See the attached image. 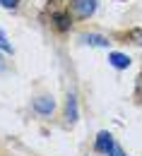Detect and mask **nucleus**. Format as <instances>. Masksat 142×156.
Segmentation results:
<instances>
[{
	"label": "nucleus",
	"mask_w": 142,
	"mask_h": 156,
	"mask_svg": "<svg viewBox=\"0 0 142 156\" xmlns=\"http://www.w3.org/2000/svg\"><path fill=\"white\" fill-rule=\"evenodd\" d=\"M116 147V142H113V135L111 132H106V130H101L99 135H96V142H94V151H99V154H106L108 156V151Z\"/></svg>",
	"instance_id": "1"
},
{
	"label": "nucleus",
	"mask_w": 142,
	"mask_h": 156,
	"mask_svg": "<svg viewBox=\"0 0 142 156\" xmlns=\"http://www.w3.org/2000/svg\"><path fill=\"white\" fill-rule=\"evenodd\" d=\"M80 118V111H77V96L70 91L67 94V103H65V122L67 125H75Z\"/></svg>",
	"instance_id": "2"
},
{
	"label": "nucleus",
	"mask_w": 142,
	"mask_h": 156,
	"mask_svg": "<svg viewBox=\"0 0 142 156\" xmlns=\"http://www.w3.org/2000/svg\"><path fill=\"white\" fill-rule=\"evenodd\" d=\"M31 108H34L39 115H51L53 108H56V103H53V98H51V96H39V98H34Z\"/></svg>",
	"instance_id": "3"
},
{
	"label": "nucleus",
	"mask_w": 142,
	"mask_h": 156,
	"mask_svg": "<svg viewBox=\"0 0 142 156\" xmlns=\"http://www.w3.org/2000/svg\"><path fill=\"white\" fill-rule=\"evenodd\" d=\"M75 12L80 15V17H89L94 10H96V0H75Z\"/></svg>",
	"instance_id": "4"
},
{
	"label": "nucleus",
	"mask_w": 142,
	"mask_h": 156,
	"mask_svg": "<svg viewBox=\"0 0 142 156\" xmlns=\"http://www.w3.org/2000/svg\"><path fill=\"white\" fill-rule=\"evenodd\" d=\"M108 62H111L116 70H125V67L130 65V58H128L125 53H116V51H113V53H108Z\"/></svg>",
	"instance_id": "5"
},
{
	"label": "nucleus",
	"mask_w": 142,
	"mask_h": 156,
	"mask_svg": "<svg viewBox=\"0 0 142 156\" xmlns=\"http://www.w3.org/2000/svg\"><path fill=\"white\" fill-rule=\"evenodd\" d=\"M53 24H56V29L58 31H67L70 29V12H56L53 15Z\"/></svg>",
	"instance_id": "6"
},
{
	"label": "nucleus",
	"mask_w": 142,
	"mask_h": 156,
	"mask_svg": "<svg viewBox=\"0 0 142 156\" xmlns=\"http://www.w3.org/2000/svg\"><path fill=\"white\" fill-rule=\"evenodd\" d=\"M82 41L89 43V46H101V48L108 46V39H106V36H99V34H87V36H82Z\"/></svg>",
	"instance_id": "7"
},
{
	"label": "nucleus",
	"mask_w": 142,
	"mask_h": 156,
	"mask_svg": "<svg viewBox=\"0 0 142 156\" xmlns=\"http://www.w3.org/2000/svg\"><path fill=\"white\" fill-rule=\"evenodd\" d=\"M135 98H137V101H142V72L135 77Z\"/></svg>",
	"instance_id": "8"
},
{
	"label": "nucleus",
	"mask_w": 142,
	"mask_h": 156,
	"mask_svg": "<svg viewBox=\"0 0 142 156\" xmlns=\"http://www.w3.org/2000/svg\"><path fill=\"white\" fill-rule=\"evenodd\" d=\"M17 2H20V0H0V5H2L5 10H15V7H17Z\"/></svg>",
	"instance_id": "9"
},
{
	"label": "nucleus",
	"mask_w": 142,
	"mask_h": 156,
	"mask_svg": "<svg viewBox=\"0 0 142 156\" xmlns=\"http://www.w3.org/2000/svg\"><path fill=\"white\" fill-rule=\"evenodd\" d=\"M0 48H5L7 53H12V46H10L7 41H5V36H2V31H0Z\"/></svg>",
	"instance_id": "10"
},
{
	"label": "nucleus",
	"mask_w": 142,
	"mask_h": 156,
	"mask_svg": "<svg viewBox=\"0 0 142 156\" xmlns=\"http://www.w3.org/2000/svg\"><path fill=\"white\" fill-rule=\"evenodd\" d=\"M108 156H125V154H123V149H121V147L116 144V147H113V149L108 151Z\"/></svg>",
	"instance_id": "11"
},
{
	"label": "nucleus",
	"mask_w": 142,
	"mask_h": 156,
	"mask_svg": "<svg viewBox=\"0 0 142 156\" xmlns=\"http://www.w3.org/2000/svg\"><path fill=\"white\" fill-rule=\"evenodd\" d=\"M133 36H135V39H140V41H137V43H142V31H135Z\"/></svg>",
	"instance_id": "12"
}]
</instances>
